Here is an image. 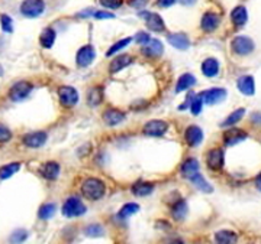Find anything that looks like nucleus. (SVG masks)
I'll return each instance as SVG.
<instances>
[{
    "mask_svg": "<svg viewBox=\"0 0 261 244\" xmlns=\"http://www.w3.org/2000/svg\"><path fill=\"white\" fill-rule=\"evenodd\" d=\"M184 139L189 146H199L203 142V130L199 126H189L186 129Z\"/></svg>",
    "mask_w": 261,
    "mask_h": 244,
    "instance_id": "obj_12",
    "label": "nucleus"
},
{
    "mask_svg": "<svg viewBox=\"0 0 261 244\" xmlns=\"http://www.w3.org/2000/svg\"><path fill=\"white\" fill-rule=\"evenodd\" d=\"M21 168V163L15 162V163H9L4 165L3 168H0V179H9L10 177H13Z\"/></svg>",
    "mask_w": 261,
    "mask_h": 244,
    "instance_id": "obj_32",
    "label": "nucleus"
},
{
    "mask_svg": "<svg viewBox=\"0 0 261 244\" xmlns=\"http://www.w3.org/2000/svg\"><path fill=\"white\" fill-rule=\"evenodd\" d=\"M236 240H238L236 233L231 230H221L215 234L216 244H236Z\"/></svg>",
    "mask_w": 261,
    "mask_h": 244,
    "instance_id": "obj_21",
    "label": "nucleus"
},
{
    "mask_svg": "<svg viewBox=\"0 0 261 244\" xmlns=\"http://www.w3.org/2000/svg\"><path fill=\"white\" fill-rule=\"evenodd\" d=\"M168 44L180 51H186L190 46V41L186 33H171L168 35Z\"/></svg>",
    "mask_w": 261,
    "mask_h": 244,
    "instance_id": "obj_15",
    "label": "nucleus"
},
{
    "mask_svg": "<svg viewBox=\"0 0 261 244\" xmlns=\"http://www.w3.org/2000/svg\"><path fill=\"white\" fill-rule=\"evenodd\" d=\"M104 191H106V185L98 178H89L81 185V192H83L84 198L90 200V201L100 200L104 195Z\"/></svg>",
    "mask_w": 261,
    "mask_h": 244,
    "instance_id": "obj_1",
    "label": "nucleus"
},
{
    "mask_svg": "<svg viewBox=\"0 0 261 244\" xmlns=\"http://www.w3.org/2000/svg\"><path fill=\"white\" fill-rule=\"evenodd\" d=\"M187 211H189L187 204H186V201H183V200H182V201H177V202L173 205L171 214H173V218H174V220L182 221V220H184V218H186Z\"/></svg>",
    "mask_w": 261,
    "mask_h": 244,
    "instance_id": "obj_29",
    "label": "nucleus"
},
{
    "mask_svg": "<svg viewBox=\"0 0 261 244\" xmlns=\"http://www.w3.org/2000/svg\"><path fill=\"white\" fill-rule=\"evenodd\" d=\"M154 191V183L145 182V181H139L132 186V192L136 197H147Z\"/></svg>",
    "mask_w": 261,
    "mask_h": 244,
    "instance_id": "obj_27",
    "label": "nucleus"
},
{
    "mask_svg": "<svg viewBox=\"0 0 261 244\" xmlns=\"http://www.w3.org/2000/svg\"><path fill=\"white\" fill-rule=\"evenodd\" d=\"M31 91H32V84L26 81H19L10 89L9 95L13 101H24L31 94Z\"/></svg>",
    "mask_w": 261,
    "mask_h": 244,
    "instance_id": "obj_6",
    "label": "nucleus"
},
{
    "mask_svg": "<svg viewBox=\"0 0 261 244\" xmlns=\"http://www.w3.org/2000/svg\"><path fill=\"white\" fill-rule=\"evenodd\" d=\"M102 117H103L104 124H107V126H116V124H119V123H122L125 120V114L122 111L116 110V109L106 110Z\"/></svg>",
    "mask_w": 261,
    "mask_h": 244,
    "instance_id": "obj_18",
    "label": "nucleus"
},
{
    "mask_svg": "<svg viewBox=\"0 0 261 244\" xmlns=\"http://www.w3.org/2000/svg\"><path fill=\"white\" fill-rule=\"evenodd\" d=\"M244 116H245V109H238V110H235L234 113H231L228 117H227V120L221 123V126H222V127L234 126L235 123L241 122V119H244Z\"/></svg>",
    "mask_w": 261,
    "mask_h": 244,
    "instance_id": "obj_33",
    "label": "nucleus"
},
{
    "mask_svg": "<svg viewBox=\"0 0 261 244\" xmlns=\"http://www.w3.org/2000/svg\"><path fill=\"white\" fill-rule=\"evenodd\" d=\"M182 174H183L184 178L192 179L196 174H199V162H197L196 159H193V157L187 159V160L183 163V166H182Z\"/></svg>",
    "mask_w": 261,
    "mask_h": 244,
    "instance_id": "obj_22",
    "label": "nucleus"
},
{
    "mask_svg": "<svg viewBox=\"0 0 261 244\" xmlns=\"http://www.w3.org/2000/svg\"><path fill=\"white\" fill-rule=\"evenodd\" d=\"M99 3L103 4L104 7H109V9H118V7L122 6L121 0H100Z\"/></svg>",
    "mask_w": 261,
    "mask_h": 244,
    "instance_id": "obj_42",
    "label": "nucleus"
},
{
    "mask_svg": "<svg viewBox=\"0 0 261 244\" xmlns=\"http://www.w3.org/2000/svg\"><path fill=\"white\" fill-rule=\"evenodd\" d=\"M28 239V231L26 230H22V228H19V230H16V231H13L12 233V236H10V239H9V242L12 244H22L25 240Z\"/></svg>",
    "mask_w": 261,
    "mask_h": 244,
    "instance_id": "obj_38",
    "label": "nucleus"
},
{
    "mask_svg": "<svg viewBox=\"0 0 261 244\" xmlns=\"http://www.w3.org/2000/svg\"><path fill=\"white\" fill-rule=\"evenodd\" d=\"M254 42L248 36H236L232 41V49L238 55H248L254 51Z\"/></svg>",
    "mask_w": 261,
    "mask_h": 244,
    "instance_id": "obj_4",
    "label": "nucleus"
},
{
    "mask_svg": "<svg viewBox=\"0 0 261 244\" xmlns=\"http://www.w3.org/2000/svg\"><path fill=\"white\" fill-rule=\"evenodd\" d=\"M135 41H136L138 44H142V45H145V44L150 41V35H148V33H145V32H139V33H136V36H135Z\"/></svg>",
    "mask_w": 261,
    "mask_h": 244,
    "instance_id": "obj_44",
    "label": "nucleus"
},
{
    "mask_svg": "<svg viewBox=\"0 0 261 244\" xmlns=\"http://www.w3.org/2000/svg\"><path fill=\"white\" fill-rule=\"evenodd\" d=\"M138 211H139V205H138V204H135V202H128V204H125V205L121 208V211L118 213V217L122 218V220H127V218H130V215L136 214Z\"/></svg>",
    "mask_w": 261,
    "mask_h": 244,
    "instance_id": "obj_34",
    "label": "nucleus"
},
{
    "mask_svg": "<svg viewBox=\"0 0 261 244\" xmlns=\"http://www.w3.org/2000/svg\"><path fill=\"white\" fill-rule=\"evenodd\" d=\"M55 211H57V208H55V205H54V204H44V205L39 208L38 215H39V218H41V220H50V218H52V217H54Z\"/></svg>",
    "mask_w": 261,
    "mask_h": 244,
    "instance_id": "obj_35",
    "label": "nucleus"
},
{
    "mask_svg": "<svg viewBox=\"0 0 261 244\" xmlns=\"http://www.w3.org/2000/svg\"><path fill=\"white\" fill-rule=\"evenodd\" d=\"M189 106H190V111H192L195 116L200 114V111H202V106H203V100H202L200 94H199V95L193 94V97H190V103H189Z\"/></svg>",
    "mask_w": 261,
    "mask_h": 244,
    "instance_id": "obj_37",
    "label": "nucleus"
},
{
    "mask_svg": "<svg viewBox=\"0 0 261 244\" xmlns=\"http://www.w3.org/2000/svg\"><path fill=\"white\" fill-rule=\"evenodd\" d=\"M130 42H132V38L128 36V38H125V39H121V41H118L115 45H112L110 46V49L106 52V57H112V55H115L116 52H119L122 48H125V46H128Z\"/></svg>",
    "mask_w": 261,
    "mask_h": 244,
    "instance_id": "obj_36",
    "label": "nucleus"
},
{
    "mask_svg": "<svg viewBox=\"0 0 261 244\" xmlns=\"http://www.w3.org/2000/svg\"><path fill=\"white\" fill-rule=\"evenodd\" d=\"M227 90L225 89H210V90H206L200 94L202 100H205L206 104L209 106H215V104H219L222 103L225 98H227Z\"/></svg>",
    "mask_w": 261,
    "mask_h": 244,
    "instance_id": "obj_7",
    "label": "nucleus"
},
{
    "mask_svg": "<svg viewBox=\"0 0 261 244\" xmlns=\"http://www.w3.org/2000/svg\"><path fill=\"white\" fill-rule=\"evenodd\" d=\"M45 10V3L42 0H26L21 6V12L26 18H38Z\"/></svg>",
    "mask_w": 261,
    "mask_h": 244,
    "instance_id": "obj_3",
    "label": "nucleus"
},
{
    "mask_svg": "<svg viewBox=\"0 0 261 244\" xmlns=\"http://www.w3.org/2000/svg\"><path fill=\"white\" fill-rule=\"evenodd\" d=\"M190 181L195 183L197 189H200V191H203V192H208V194H209V192H212V191H213L212 185L205 179V177H203L202 174H196L195 177H193Z\"/></svg>",
    "mask_w": 261,
    "mask_h": 244,
    "instance_id": "obj_31",
    "label": "nucleus"
},
{
    "mask_svg": "<svg viewBox=\"0 0 261 244\" xmlns=\"http://www.w3.org/2000/svg\"><path fill=\"white\" fill-rule=\"evenodd\" d=\"M231 18H232V22L236 25V26H244L247 23V19H248V13H247V9L244 6H236L232 13H231Z\"/></svg>",
    "mask_w": 261,
    "mask_h": 244,
    "instance_id": "obj_23",
    "label": "nucleus"
},
{
    "mask_svg": "<svg viewBox=\"0 0 261 244\" xmlns=\"http://www.w3.org/2000/svg\"><path fill=\"white\" fill-rule=\"evenodd\" d=\"M238 90L242 92L244 95H254L256 92V84H254V78L251 75H242L238 78L236 81Z\"/></svg>",
    "mask_w": 261,
    "mask_h": 244,
    "instance_id": "obj_16",
    "label": "nucleus"
},
{
    "mask_svg": "<svg viewBox=\"0 0 261 244\" xmlns=\"http://www.w3.org/2000/svg\"><path fill=\"white\" fill-rule=\"evenodd\" d=\"M42 175H44V178H47L50 181L57 179L60 175V165L57 162H47L42 168Z\"/></svg>",
    "mask_w": 261,
    "mask_h": 244,
    "instance_id": "obj_24",
    "label": "nucleus"
},
{
    "mask_svg": "<svg viewBox=\"0 0 261 244\" xmlns=\"http://www.w3.org/2000/svg\"><path fill=\"white\" fill-rule=\"evenodd\" d=\"M141 18L145 19L148 29L154 32H163L165 29V23H164L163 18L157 13H150V12H141L139 13Z\"/></svg>",
    "mask_w": 261,
    "mask_h": 244,
    "instance_id": "obj_8",
    "label": "nucleus"
},
{
    "mask_svg": "<svg viewBox=\"0 0 261 244\" xmlns=\"http://www.w3.org/2000/svg\"><path fill=\"white\" fill-rule=\"evenodd\" d=\"M130 62H132V58H130V55H127V54L118 55L116 58H113L112 62H110L109 71H110V74H116V72H119L121 69H124L125 67H128Z\"/></svg>",
    "mask_w": 261,
    "mask_h": 244,
    "instance_id": "obj_20",
    "label": "nucleus"
},
{
    "mask_svg": "<svg viewBox=\"0 0 261 244\" xmlns=\"http://www.w3.org/2000/svg\"><path fill=\"white\" fill-rule=\"evenodd\" d=\"M87 208L83 204V201L77 197H70L63 205V214L68 218H74V217H80L83 214H86Z\"/></svg>",
    "mask_w": 261,
    "mask_h": 244,
    "instance_id": "obj_2",
    "label": "nucleus"
},
{
    "mask_svg": "<svg viewBox=\"0 0 261 244\" xmlns=\"http://www.w3.org/2000/svg\"><path fill=\"white\" fill-rule=\"evenodd\" d=\"M167 129H168L167 122H164V120H151V122H148L144 126V133L147 136L157 137V136H163L164 133L167 132Z\"/></svg>",
    "mask_w": 261,
    "mask_h": 244,
    "instance_id": "obj_10",
    "label": "nucleus"
},
{
    "mask_svg": "<svg viewBox=\"0 0 261 244\" xmlns=\"http://www.w3.org/2000/svg\"><path fill=\"white\" fill-rule=\"evenodd\" d=\"M0 22H1V29H3V31L7 32V33H12V32H13V21H12L10 16L1 15Z\"/></svg>",
    "mask_w": 261,
    "mask_h": 244,
    "instance_id": "obj_40",
    "label": "nucleus"
},
{
    "mask_svg": "<svg viewBox=\"0 0 261 244\" xmlns=\"http://www.w3.org/2000/svg\"><path fill=\"white\" fill-rule=\"evenodd\" d=\"M103 100V89L102 87H93L87 94V104L92 107H96Z\"/></svg>",
    "mask_w": 261,
    "mask_h": 244,
    "instance_id": "obj_30",
    "label": "nucleus"
},
{
    "mask_svg": "<svg viewBox=\"0 0 261 244\" xmlns=\"http://www.w3.org/2000/svg\"><path fill=\"white\" fill-rule=\"evenodd\" d=\"M202 72L206 77H215L219 72V62L215 58H208L202 62Z\"/></svg>",
    "mask_w": 261,
    "mask_h": 244,
    "instance_id": "obj_25",
    "label": "nucleus"
},
{
    "mask_svg": "<svg viewBox=\"0 0 261 244\" xmlns=\"http://www.w3.org/2000/svg\"><path fill=\"white\" fill-rule=\"evenodd\" d=\"M96 58V51L92 45H86L77 52V64L80 67H89Z\"/></svg>",
    "mask_w": 261,
    "mask_h": 244,
    "instance_id": "obj_11",
    "label": "nucleus"
},
{
    "mask_svg": "<svg viewBox=\"0 0 261 244\" xmlns=\"http://www.w3.org/2000/svg\"><path fill=\"white\" fill-rule=\"evenodd\" d=\"M219 22H221V19L218 15L208 12L202 18V29L205 32H213L219 26Z\"/></svg>",
    "mask_w": 261,
    "mask_h": 244,
    "instance_id": "obj_19",
    "label": "nucleus"
},
{
    "mask_svg": "<svg viewBox=\"0 0 261 244\" xmlns=\"http://www.w3.org/2000/svg\"><path fill=\"white\" fill-rule=\"evenodd\" d=\"M164 46L163 44L158 39H150L144 46H142V52L150 57V58H158L163 55Z\"/></svg>",
    "mask_w": 261,
    "mask_h": 244,
    "instance_id": "obj_13",
    "label": "nucleus"
},
{
    "mask_svg": "<svg viewBox=\"0 0 261 244\" xmlns=\"http://www.w3.org/2000/svg\"><path fill=\"white\" fill-rule=\"evenodd\" d=\"M93 16L96 19H115V15L113 13H109V12H103V10H98L93 13Z\"/></svg>",
    "mask_w": 261,
    "mask_h": 244,
    "instance_id": "obj_43",
    "label": "nucleus"
},
{
    "mask_svg": "<svg viewBox=\"0 0 261 244\" xmlns=\"http://www.w3.org/2000/svg\"><path fill=\"white\" fill-rule=\"evenodd\" d=\"M158 3H160V6H161V7H167V6L174 4V3H176V0H161V1H158Z\"/></svg>",
    "mask_w": 261,
    "mask_h": 244,
    "instance_id": "obj_45",
    "label": "nucleus"
},
{
    "mask_svg": "<svg viewBox=\"0 0 261 244\" xmlns=\"http://www.w3.org/2000/svg\"><path fill=\"white\" fill-rule=\"evenodd\" d=\"M58 97H60V103L67 109L74 107L78 103V92L76 89L68 86H64L58 90Z\"/></svg>",
    "mask_w": 261,
    "mask_h": 244,
    "instance_id": "obj_5",
    "label": "nucleus"
},
{
    "mask_svg": "<svg viewBox=\"0 0 261 244\" xmlns=\"http://www.w3.org/2000/svg\"><path fill=\"white\" fill-rule=\"evenodd\" d=\"M10 137H12L10 130H9L6 126L0 124V143H6V142H9Z\"/></svg>",
    "mask_w": 261,
    "mask_h": 244,
    "instance_id": "obj_41",
    "label": "nucleus"
},
{
    "mask_svg": "<svg viewBox=\"0 0 261 244\" xmlns=\"http://www.w3.org/2000/svg\"><path fill=\"white\" fill-rule=\"evenodd\" d=\"M170 244H183V243H182L180 240H173V242H171Z\"/></svg>",
    "mask_w": 261,
    "mask_h": 244,
    "instance_id": "obj_46",
    "label": "nucleus"
},
{
    "mask_svg": "<svg viewBox=\"0 0 261 244\" xmlns=\"http://www.w3.org/2000/svg\"><path fill=\"white\" fill-rule=\"evenodd\" d=\"M195 84H196L195 75H192V74L186 72V74H183V75L179 78L177 86H176V92H182V91H184V90H189V89H190V87H193Z\"/></svg>",
    "mask_w": 261,
    "mask_h": 244,
    "instance_id": "obj_26",
    "label": "nucleus"
},
{
    "mask_svg": "<svg viewBox=\"0 0 261 244\" xmlns=\"http://www.w3.org/2000/svg\"><path fill=\"white\" fill-rule=\"evenodd\" d=\"M224 151L219 149V148H215V149H210L208 155H206V163L210 169L213 171H219L224 168Z\"/></svg>",
    "mask_w": 261,
    "mask_h": 244,
    "instance_id": "obj_9",
    "label": "nucleus"
},
{
    "mask_svg": "<svg viewBox=\"0 0 261 244\" xmlns=\"http://www.w3.org/2000/svg\"><path fill=\"white\" fill-rule=\"evenodd\" d=\"M47 142V133L45 132H33V133H29L24 137V143L29 148H41L44 146Z\"/></svg>",
    "mask_w": 261,
    "mask_h": 244,
    "instance_id": "obj_14",
    "label": "nucleus"
},
{
    "mask_svg": "<svg viewBox=\"0 0 261 244\" xmlns=\"http://www.w3.org/2000/svg\"><path fill=\"white\" fill-rule=\"evenodd\" d=\"M84 233H86L89 237H100V236H103V227L99 225V224H92V225H89V227L86 228Z\"/></svg>",
    "mask_w": 261,
    "mask_h": 244,
    "instance_id": "obj_39",
    "label": "nucleus"
},
{
    "mask_svg": "<svg viewBox=\"0 0 261 244\" xmlns=\"http://www.w3.org/2000/svg\"><path fill=\"white\" fill-rule=\"evenodd\" d=\"M54 41H55V32H54V29H51V28H45L44 31L41 32L39 42H41V45H42L45 49L52 48Z\"/></svg>",
    "mask_w": 261,
    "mask_h": 244,
    "instance_id": "obj_28",
    "label": "nucleus"
},
{
    "mask_svg": "<svg viewBox=\"0 0 261 244\" xmlns=\"http://www.w3.org/2000/svg\"><path fill=\"white\" fill-rule=\"evenodd\" d=\"M247 137H248V134L244 130H241V129H231V130H228L224 134V142H225L227 146H232V145H236V143L245 140Z\"/></svg>",
    "mask_w": 261,
    "mask_h": 244,
    "instance_id": "obj_17",
    "label": "nucleus"
}]
</instances>
